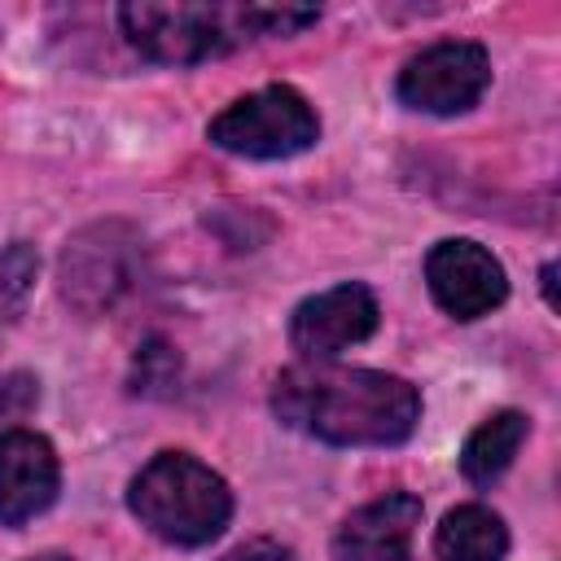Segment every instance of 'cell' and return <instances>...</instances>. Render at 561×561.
<instances>
[{
  "instance_id": "14",
  "label": "cell",
  "mask_w": 561,
  "mask_h": 561,
  "mask_svg": "<svg viewBox=\"0 0 561 561\" xmlns=\"http://www.w3.org/2000/svg\"><path fill=\"white\" fill-rule=\"evenodd\" d=\"M543 298H548V307H557V263L543 267Z\"/></svg>"
},
{
  "instance_id": "2",
  "label": "cell",
  "mask_w": 561,
  "mask_h": 561,
  "mask_svg": "<svg viewBox=\"0 0 561 561\" xmlns=\"http://www.w3.org/2000/svg\"><path fill=\"white\" fill-rule=\"evenodd\" d=\"M320 9L311 4H241V0H131L118 9L127 44L162 66H197L263 35H298Z\"/></svg>"
},
{
  "instance_id": "8",
  "label": "cell",
  "mask_w": 561,
  "mask_h": 561,
  "mask_svg": "<svg viewBox=\"0 0 561 561\" xmlns=\"http://www.w3.org/2000/svg\"><path fill=\"white\" fill-rule=\"evenodd\" d=\"M57 451L35 430H9L0 438V526H22L57 500Z\"/></svg>"
},
{
  "instance_id": "1",
  "label": "cell",
  "mask_w": 561,
  "mask_h": 561,
  "mask_svg": "<svg viewBox=\"0 0 561 561\" xmlns=\"http://www.w3.org/2000/svg\"><path fill=\"white\" fill-rule=\"evenodd\" d=\"M272 408L285 425L333 447H394L421 421V394L394 373L298 364L272 386Z\"/></svg>"
},
{
  "instance_id": "15",
  "label": "cell",
  "mask_w": 561,
  "mask_h": 561,
  "mask_svg": "<svg viewBox=\"0 0 561 561\" xmlns=\"http://www.w3.org/2000/svg\"><path fill=\"white\" fill-rule=\"evenodd\" d=\"M31 561H66V557H31Z\"/></svg>"
},
{
  "instance_id": "13",
  "label": "cell",
  "mask_w": 561,
  "mask_h": 561,
  "mask_svg": "<svg viewBox=\"0 0 561 561\" xmlns=\"http://www.w3.org/2000/svg\"><path fill=\"white\" fill-rule=\"evenodd\" d=\"M219 561H294V552L285 548V543H276V539H245V543H237L232 552H224Z\"/></svg>"
},
{
  "instance_id": "9",
  "label": "cell",
  "mask_w": 561,
  "mask_h": 561,
  "mask_svg": "<svg viewBox=\"0 0 561 561\" xmlns=\"http://www.w3.org/2000/svg\"><path fill=\"white\" fill-rule=\"evenodd\" d=\"M421 526V500L390 491L355 508L333 535V561H408L412 535Z\"/></svg>"
},
{
  "instance_id": "3",
  "label": "cell",
  "mask_w": 561,
  "mask_h": 561,
  "mask_svg": "<svg viewBox=\"0 0 561 561\" xmlns=\"http://www.w3.org/2000/svg\"><path fill=\"white\" fill-rule=\"evenodd\" d=\"M127 508L149 535H158L175 548H202L224 535V526L232 517V491L197 456L158 451L131 478Z\"/></svg>"
},
{
  "instance_id": "7",
  "label": "cell",
  "mask_w": 561,
  "mask_h": 561,
  "mask_svg": "<svg viewBox=\"0 0 561 561\" xmlns=\"http://www.w3.org/2000/svg\"><path fill=\"white\" fill-rule=\"evenodd\" d=\"M377 329V298L368 285L359 280H346V285H333L307 302L294 307L289 316V346L311 359V364H324L333 359L337 351L373 337Z\"/></svg>"
},
{
  "instance_id": "10",
  "label": "cell",
  "mask_w": 561,
  "mask_h": 561,
  "mask_svg": "<svg viewBox=\"0 0 561 561\" xmlns=\"http://www.w3.org/2000/svg\"><path fill=\"white\" fill-rule=\"evenodd\" d=\"M504 552H508V530L500 513H491L486 504H460L434 530L438 561H504Z\"/></svg>"
},
{
  "instance_id": "12",
  "label": "cell",
  "mask_w": 561,
  "mask_h": 561,
  "mask_svg": "<svg viewBox=\"0 0 561 561\" xmlns=\"http://www.w3.org/2000/svg\"><path fill=\"white\" fill-rule=\"evenodd\" d=\"M39 272V254L26 241H9L0 245V316H18L22 302L31 298Z\"/></svg>"
},
{
  "instance_id": "4",
  "label": "cell",
  "mask_w": 561,
  "mask_h": 561,
  "mask_svg": "<svg viewBox=\"0 0 561 561\" xmlns=\"http://www.w3.org/2000/svg\"><path fill=\"white\" fill-rule=\"evenodd\" d=\"M210 145L237 158H294L320 140V118L307 105V96L289 83L259 88L241 101H232L224 114L210 118L206 127Z\"/></svg>"
},
{
  "instance_id": "11",
  "label": "cell",
  "mask_w": 561,
  "mask_h": 561,
  "mask_svg": "<svg viewBox=\"0 0 561 561\" xmlns=\"http://www.w3.org/2000/svg\"><path fill=\"white\" fill-rule=\"evenodd\" d=\"M530 434V421L522 412H495L486 416L469 438H465V451H460V473L473 482V486H491L517 456V447L526 443Z\"/></svg>"
},
{
  "instance_id": "5",
  "label": "cell",
  "mask_w": 561,
  "mask_h": 561,
  "mask_svg": "<svg viewBox=\"0 0 561 561\" xmlns=\"http://www.w3.org/2000/svg\"><path fill=\"white\" fill-rule=\"evenodd\" d=\"M491 83V57L473 39H443L399 70V101L416 114H465Z\"/></svg>"
},
{
  "instance_id": "6",
  "label": "cell",
  "mask_w": 561,
  "mask_h": 561,
  "mask_svg": "<svg viewBox=\"0 0 561 561\" xmlns=\"http://www.w3.org/2000/svg\"><path fill=\"white\" fill-rule=\"evenodd\" d=\"M425 280H430L434 302L451 320H478L508 298V276L500 259L469 237L438 241L425 254Z\"/></svg>"
}]
</instances>
